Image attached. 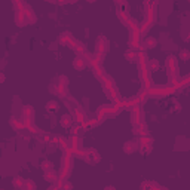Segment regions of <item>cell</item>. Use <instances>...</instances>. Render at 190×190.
I'll return each mask as SVG.
<instances>
[{"instance_id":"2","label":"cell","mask_w":190,"mask_h":190,"mask_svg":"<svg viewBox=\"0 0 190 190\" xmlns=\"http://www.w3.org/2000/svg\"><path fill=\"white\" fill-rule=\"evenodd\" d=\"M48 109L54 111V110H56V109H58V104H56L55 101H51V103H48Z\"/></svg>"},{"instance_id":"3","label":"cell","mask_w":190,"mask_h":190,"mask_svg":"<svg viewBox=\"0 0 190 190\" xmlns=\"http://www.w3.org/2000/svg\"><path fill=\"white\" fill-rule=\"evenodd\" d=\"M146 45H147V46H150V45H156V40H155L153 37H149V39L146 40Z\"/></svg>"},{"instance_id":"1","label":"cell","mask_w":190,"mask_h":190,"mask_svg":"<svg viewBox=\"0 0 190 190\" xmlns=\"http://www.w3.org/2000/svg\"><path fill=\"white\" fill-rule=\"evenodd\" d=\"M61 123H62V126H68V125L71 123V119H70L68 116H64L62 120H61Z\"/></svg>"},{"instance_id":"5","label":"cell","mask_w":190,"mask_h":190,"mask_svg":"<svg viewBox=\"0 0 190 190\" xmlns=\"http://www.w3.org/2000/svg\"><path fill=\"white\" fill-rule=\"evenodd\" d=\"M180 55H181V58H187V56H189V52H187V51H183Z\"/></svg>"},{"instance_id":"4","label":"cell","mask_w":190,"mask_h":190,"mask_svg":"<svg viewBox=\"0 0 190 190\" xmlns=\"http://www.w3.org/2000/svg\"><path fill=\"white\" fill-rule=\"evenodd\" d=\"M125 150H126V152H129V150H131V152H134V150H135V146H134V144H131V146L128 144V146L125 147Z\"/></svg>"}]
</instances>
